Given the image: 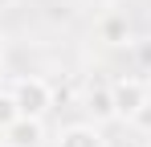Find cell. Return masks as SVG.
I'll return each mask as SVG.
<instances>
[{"label": "cell", "instance_id": "3", "mask_svg": "<svg viewBox=\"0 0 151 147\" xmlns=\"http://www.w3.org/2000/svg\"><path fill=\"white\" fill-rule=\"evenodd\" d=\"M82 106H86V115H90V122H94V127H102V122H114V119H119L110 82H90V86H86V94H82Z\"/></svg>", "mask_w": 151, "mask_h": 147}, {"label": "cell", "instance_id": "9", "mask_svg": "<svg viewBox=\"0 0 151 147\" xmlns=\"http://www.w3.org/2000/svg\"><path fill=\"white\" fill-rule=\"evenodd\" d=\"M131 122H135L139 131H147V135H151V98H147V102H143V106H139V115H135V119H131Z\"/></svg>", "mask_w": 151, "mask_h": 147}, {"label": "cell", "instance_id": "2", "mask_svg": "<svg viewBox=\"0 0 151 147\" xmlns=\"http://www.w3.org/2000/svg\"><path fill=\"white\" fill-rule=\"evenodd\" d=\"M110 90H114V110H119V119H127V122L135 119V115H139V106L151 98L147 82H143V78H131V74H127V78H114V82H110Z\"/></svg>", "mask_w": 151, "mask_h": 147}, {"label": "cell", "instance_id": "1", "mask_svg": "<svg viewBox=\"0 0 151 147\" xmlns=\"http://www.w3.org/2000/svg\"><path fill=\"white\" fill-rule=\"evenodd\" d=\"M8 94L17 102V110H21V119H41L53 110V86L41 78V74H21L12 86H8Z\"/></svg>", "mask_w": 151, "mask_h": 147}, {"label": "cell", "instance_id": "4", "mask_svg": "<svg viewBox=\"0 0 151 147\" xmlns=\"http://www.w3.org/2000/svg\"><path fill=\"white\" fill-rule=\"evenodd\" d=\"M0 147H45V122L41 119H17L0 135Z\"/></svg>", "mask_w": 151, "mask_h": 147}, {"label": "cell", "instance_id": "6", "mask_svg": "<svg viewBox=\"0 0 151 147\" xmlns=\"http://www.w3.org/2000/svg\"><path fill=\"white\" fill-rule=\"evenodd\" d=\"M98 37L106 41V45H127V41H131V24H127V17H119V12L102 17V21H98Z\"/></svg>", "mask_w": 151, "mask_h": 147}, {"label": "cell", "instance_id": "11", "mask_svg": "<svg viewBox=\"0 0 151 147\" xmlns=\"http://www.w3.org/2000/svg\"><path fill=\"white\" fill-rule=\"evenodd\" d=\"M147 147H151V139H147Z\"/></svg>", "mask_w": 151, "mask_h": 147}, {"label": "cell", "instance_id": "10", "mask_svg": "<svg viewBox=\"0 0 151 147\" xmlns=\"http://www.w3.org/2000/svg\"><path fill=\"white\" fill-rule=\"evenodd\" d=\"M4 4H8V0H0V8H4Z\"/></svg>", "mask_w": 151, "mask_h": 147}, {"label": "cell", "instance_id": "7", "mask_svg": "<svg viewBox=\"0 0 151 147\" xmlns=\"http://www.w3.org/2000/svg\"><path fill=\"white\" fill-rule=\"evenodd\" d=\"M131 57H135V70L139 74H151V37L131 41Z\"/></svg>", "mask_w": 151, "mask_h": 147}, {"label": "cell", "instance_id": "5", "mask_svg": "<svg viewBox=\"0 0 151 147\" xmlns=\"http://www.w3.org/2000/svg\"><path fill=\"white\" fill-rule=\"evenodd\" d=\"M53 147H106V139H102V131L94 122H70L53 139Z\"/></svg>", "mask_w": 151, "mask_h": 147}, {"label": "cell", "instance_id": "8", "mask_svg": "<svg viewBox=\"0 0 151 147\" xmlns=\"http://www.w3.org/2000/svg\"><path fill=\"white\" fill-rule=\"evenodd\" d=\"M17 119H21V110H17L12 94H8V90H0V135H4V131H8Z\"/></svg>", "mask_w": 151, "mask_h": 147}]
</instances>
